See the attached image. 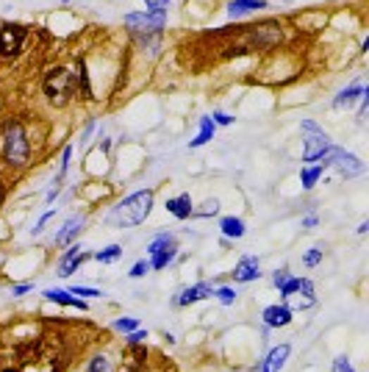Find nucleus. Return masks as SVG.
Instances as JSON below:
<instances>
[{
  "label": "nucleus",
  "instance_id": "nucleus-1",
  "mask_svg": "<svg viewBox=\"0 0 369 372\" xmlns=\"http://www.w3.org/2000/svg\"><path fill=\"white\" fill-rule=\"evenodd\" d=\"M150 209H153V192L150 189H142V192L128 194L125 200H120L111 209L108 223L117 225V228H131V225H139L142 220H147Z\"/></svg>",
  "mask_w": 369,
  "mask_h": 372
},
{
  "label": "nucleus",
  "instance_id": "nucleus-2",
  "mask_svg": "<svg viewBox=\"0 0 369 372\" xmlns=\"http://www.w3.org/2000/svg\"><path fill=\"white\" fill-rule=\"evenodd\" d=\"M164 20H167V11L158 0H147V8L144 11H134L125 17V25L131 28V34L139 39H147V37H156L161 28H164Z\"/></svg>",
  "mask_w": 369,
  "mask_h": 372
},
{
  "label": "nucleus",
  "instance_id": "nucleus-3",
  "mask_svg": "<svg viewBox=\"0 0 369 372\" xmlns=\"http://www.w3.org/2000/svg\"><path fill=\"white\" fill-rule=\"evenodd\" d=\"M28 156H31V144L25 140L23 125H20L17 120H8V123L3 125V159H6V164H11V167H25Z\"/></svg>",
  "mask_w": 369,
  "mask_h": 372
},
{
  "label": "nucleus",
  "instance_id": "nucleus-4",
  "mask_svg": "<svg viewBox=\"0 0 369 372\" xmlns=\"http://www.w3.org/2000/svg\"><path fill=\"white\" fill-rule=\"evenodd\" d=\"M73 92H75V81L64 67H56L45 75V94L56 106H64L73 97Z\"/></svg>",
  "mask_w": 369,
  "mask_h": 372
},
{
  "label": "nucleus",
  "instance_id": "nucleus-5",
  "mask_svg": "<svg viewBox=\"0 0 369 372\" xmlns=\"http://www.w3.org/2000/svg\"><path fill=\"white\" fill-rule=\"evenodd\" d=\"M303 134H306L303 159H306V161H317L325 150L330 147L327 134H325V131H320V125H317V123H311V120H303Z\"/></svg>",
  "mask_w": 369,
  "mask_h": 372
},
{
  "label": "nucleus",
  "instance_id": "nucleus-6",
  "mask_svg": "<svg viewBox=\"0 0 369 372\" xmlns=\"http://www.w3.org/2000/svg\"><path fill=\"white\" fill-rule=\"evenodd\" d=\"M175 239L170 236V233H161V236H156L153 242H150V247H147V253H150V267L153 270H164L173 259H175Z\"/></svg>",
  "mask_w": 369,
  "mask_h": 372
},
{
  "label": "nucleus",
  "instance_id": "nucleus-7",
  "mask_svg": "<svg viewBox=\"0 0 369 372\" xmlns=\"http://www.w3.org/2000/svg\"><path fill=\"white\" fill-rule=\"evenodd\" d=\"M25 42V25H14V23H6L0 28V56L11 58L20 53V47Z\"/></svg>",
  "mask_w": 369,
  "mask_h": 372
},
{
  "label": "nucleus",
  "instance_id": "nucleus-8",
  "mask_svg": "<svg viewBox=\"0 0 369 372\" xmlns=\"http://www.w3.org/2000/svg\"><path fill=\"white\" fill-rule=\"evenodd\" d=\"M330 164L344 175V178H356V175H364V164H361V159H356L353 153H344V150H333V159H330Z\"/></svg>",
  "mask_w": 369,
  "mask_h": 372
},
{
  "label": "nucleus",
  "instance_id": "nucleus-9",
  "mask_svg": "<svg viewBox=\"0 0 369 372\" xmlns=\"http://www.w3.org/2000/svg\"><path fill=\"white\" fill-rule=\"evenodd\" d=\"M92 253H87V250H81V247H70L67 253H64V259H61V264H58V273L67 278V275H73L87 259H89Z\"/></svg>",
  "mask_w": 369,
  "mask_h": 372
},
{
  "label": "nucleus",
  "instance_id": "nucleus-10",
  "mask_svg": "<svg viewBox=\"0 0 369 372\" xmlns=\"http://www.w3.org/2000/svg\"><path fill=\"white\" fill-rule=\"evenodd\" d=\"M206 297H214V289L208 283H197V286H189L178 294L175 306H189V303H197V300H206Z\"/></svg>",
  "mask_w": 369,
  "mask_h": 372
},
{
  "label": "nucleus",
  "instance_id": "nucleus-11",
  "mask_svg": "<svg viewBox=\"0 0 369 372\" xmlns=\"http://www.w3.org/2000/svg\"><path fill=\"white\" fill-rule=\"evenodd\" d=\"M264 323L267 328H283L292 323V309L289 306H270L264 309Z\"/></svg>",
  "mask_w": 369,
  "mask_h": 372
},
{
  "label": "nucleus",
  "instance_id": "nucleus-12",
  "mask_svg": "<svg viewBox=\"0 0 369 372\" xmlns=\"http://www.w3.org/2000/svg\"><path fill=\"white\" fill-rule=\"evenodd\" d=\"M45 300H50V303H58V306L78 309V311H87V303H84V300H78V297H73V294H70V292H64V289H47Z\"/></svg>",
  "mask_w": 369,
  "mask_h": 372
},
{
  "label": "nucleus",
  "instance_id": "nucleus-13",
  "mask_svg": "<svg viewBox=\"0 0 369 372\" xmlns=\"http://www.w3.org/2000/svg\"><path fill=\"white\" fill-rule=\"evenodd\" d=\"M233 278L239 280V283H247V280L258 278V259H253V256L242 259V261L236 264V270H233Z\"/></svg>",
  "mask_w": 369,
  "mask_h": 372
},
{
  "label": "nucleus",
  "instance_id": "nucleus-14",
  "mask_svg": "<svg viewBox=\"0 0 369 372\" xmlns=\"http://www.w3.org/2000/svg\"><path fill=\"white\" fill-rule=\"evenodd\" d=\"M167 211L178 220H189L192 217V197L189 194H178V197H170L167 200Z\"/></svg>",
  "mask_w": 369,
  "mask_h": 372
},
{
  "label": "nucleus",
  "instance_id": "nucleus-15",
  "mask_svg": "<svg viewBox=\"0 0 369 372\" xmlns=\"http://www.w3.org/2000/svg\"><path fill=\"white\" fill-rule=\"evenodd\" d=\"M289 345H280V347H273L270 350V356H267V361H264V367H261V372H280V367H283V361L289 359Z\"/></svg>",
  "mask_w": 369,
  "mask_h": 372
},
{
  "label": "nucleus",
  "instance_id": "nucleus-16",
  "mask_svg": "<svg viewBox=\"0 0 369 372\" xmlns=\"http://www.w3.org/2000/svg\"><path fill=\"white\" fill-rule=\"evenodd\" d=\"M364 94L367 92H364V87H361V84H350L347 89H342V92L336 94L333 106H336V108H347V106H353L358 97H364Z\"/></svg>",
  "mask_w": 369,
  "mask_h": 372
},
{
  "label": "nucleus",
  "instance_id": "nucleus-17",
  "mask_svg": "<svg viewBox=\"0 0 369 372\" xmlns=\"http://www.w3.org/2000/svg\"><path fill=\"white\" fill-rule=\"evenodd\" d=\"M264 6H267L264 0H231L228 3V14L231 17H244V14H250L256 8H264Z\"/></svg>",
  "mask_w": 369,
  "mask_h": 372
},
{
  "label": "nucleus",
  "instance_id": "nucleus-18",
  "mask_svg": "<svg viewBox=\"0 0 369 372\" xmlns=\"http://www.w3.org/2000/svg\"><path fill=\"white\" fill-rule=\"evenodd\" d=\"M81 228H84V217H73V220H70V223H67L61 231L56 233V242H58V244H70V242L78 236V231H81Z\"/></svg>",
  "mask_w": 369,
  "mask_h": 372
},
{
  "label": "nucleus",
  "instance_id": "nucleus-19",
  "mask_svg": "<svg viewBox=\"0 0 369 372\" xmlns=\"http://www.w3.org/2000/svg\"><path fill=\"white\" fill-rule=\"evenodd\" d=\"M214 128H217V125H214V120H211V117H203V120H200V134L189 142V144H192V147H200V144H206V142L214 137Z\"/></svg>",
  "mask_w": 369,
  "mask_h": 372
},
{
  "label": "nucleus",
  "instance_id": "nucleus-20",
  "mask_svg": "<svg viewBox=\"0 0 369 372\" xmlns=\"http://www.w3.org/2000/svg\"><path fill=\"white\" fill-rule=\"evenodd\" d=\"M220 231L225 233V236H231V239H239V236H244V223L236 220V217H225L220 223Z\"/></svg>",
  "mask_w": 369,
  "mask_h": 372
},
{
  "label": "nucleus",
  "instance_id": "nucleus-21",
  "mask_svg": "<svg viewBox=\"0 0 369 372\" xmlns=\"http://www.w3.org/2000/svg\"><path fill=\"white\" fill-rule=\"evenodd\" d=\"M325 173L323 164H317V167H308V170H300V181H303V186L306 189H311V186L320 181V175Z\"/></svg>",
  "mask_w": 369,
  "mask_h": 372
},
{
  "label": "nucleus",
  "instance_id": "nucleus-22",
  "mask_svg": "<svg viewBox=\"0 0 369 372\" xmlns=\"http://www.w3.org/2000/svg\"><path fill=\"white\" fill-rule=\"evenodd\" d=\"M120 244H108V247H103L100 253H94V259L100 261V264H111V261H117L120 259Z\"/></svg>",
  "mask_w": 369,
  "mask_h": 372
},
{
  "label": "nucleus",
  "instance_id": "nucleus-23",
  "mask_svg": "<svg viewBox=\"0 0 369 372\" xmlns=\"http://www.w3.org/2000/svg\"><path fill=\"white\" fill-rule=\"evenodd\" d=\"M220 211V203L217 200H206L200 209H192V217H214Z\"/></svg>",
  "mask_w": 369,
  "mask_h": 372
},
{
  "label": "nucleus",
  "instance_id": "nucleus-24",
  "mask_svg": "<svg viewBox=\"0 0 369 372\" xmlns=\"http://www.w3.org/2000/svg\"><path fill=\"white\" fill-rule=\"evenodd\" d=\"M320 261H323V250H320V247H311V250L303 256V264H306V267H317Z\"/></svg>",
  "mask_w": 369,
  "mask_h": 372
},
{
  "label": "nucleus",
  "instance_id": "nucleus-25",
  "mask_svg": "<svg viewBox=\"0 0 369 372\" xmlns=\"http://www.w3.org/2000/svg\"><path fill=\"white\" fill-rule=\"evenodd\" d=\"M114 328L123 330V333H131V330H137L139 328V320H134V317H123V320L114 323Z\"/></svg>",
  "mask_w": 369,
  "mask_h": 372
},
{
  "label": "nucleus",
  "instance_id": "nucleus-26",
  "mask_svg": "<svg viewBox=\"0 0 369 372\" xmlns=\"http://www.w3.org/2000/svg\"><path fill=\"white\" fill-rule=\"evenodd\" d=\"M297 289H300V278H289L283 286H280V294H283V297H292Z\"/></svg>",
  "mask_w": 369,
  "mask_h": 372
},
{
  "label": "nucleus",
  "instance_id": "nucleus-27",
  "mask_svg": "<svg viewBox=\"0 0 369 372\" xmlns=\"http://www.w3.org/2000/svg\"><path fill=\"white\" fill-rule=\"evenodd\" d=\"M214 294L220 297V303H223V306H231L233 300H236V292H233V289H217Z\"/></svg>",
  "mask_w": 369,
  "mask_h": 372
},
{
  "label": "nucleus",
  "instance_id": "nucleus-28",
  "mask_svg": "<svg viewBox=\"0 0 369 372\" xmlns=\"http://www.w3.org/2000/svg\"><path fill=\"white\" fill-rule=\"evenodd\" d=\"M70 294H78V297H97L100 292H97V289H89V286H73Z\"/></svg>",
  "mask_w": 369,
  "mask_h": 372
},
{
  "label": "nucleus",
  "instance_id": "nucleus-29",
  "mask_svg": "<svg viewBox=\"0 0 369 372\" xmlns=\"http://www.w3.org/2000/svg\"><path fill=\"white\" fill-rule=\"evenodd\" d=\"M89 372H111V364L97 356V359H92V364H89Z\"/></svg>",
  "mask_w": 369,
  "mask_h": 372
},
{
  "label": "nucleus",
  "instance_id": "nucleus-30",
  "mask_svg": "<svg viewBox=\"0 0 369 372\" xmlns=\"http://www.w3.org/2000/svg\"><path fill=\"white\" fill-rule=\"evenodd\" d=\"M147 270H150V261H137V264L131 267V278H142Z\"/></svg>",
  "mask_w": 369,
  "mask_h": 372
},
{
  "label": "nucleus",
  "instance_id": "nucleus-31",
  "mask_svg": "<svg viewBox=\"0 0 369 372\" xmlns=\"http://www.w3.org/2000/svg\"><path fill=\"white\" fill-rule=\"evenodd\" d=\"M333 372H356V370L350 367V361H347L344 356H339V359L333 361Z\"/></svg>",
  "mask_w": 369,
  "mask_h": 372
},
{
  "label": "nucleus",
  "instance_id": "nucleus-32",
  "mask_svg": "<svg viewBox=\"0 0 369 372\" xmlns=\"http://www.w3.org/2000/svg\"><path fill=\"white\" fill-rule=\"evenodd\" d=\"M214 125H231L233 123V117H228V114H223V111H214Z\"/></svg>",
  "mask_w": 369,
  "mask_h": 372
},
{
  "label": "nucleus",
  "instance_id": "nucleus-33",
  "mask_svg": "<svg viewBox=\"0 0 369 372\" xmlns=\"http://www.w3.org/2000/svg\"><path fill=\"white\" fill-rule=\"evenodd\" d=\"M286 280H289V270H277L275 275H273V283H275L277 289H280V286H283Z\"/></svg>",
  "mask_w": 369,
  "mask_h": 372
},
{
  "label": "nucleus",
  "instance_id": "nucleus-34",
  "mask_svg": "<svg viewBox=\"0 0 369 372\" xmlns=\"http://www.w3.org/2000/svg\"><path fill=\"white\" fill-rule=\"evenodd\" d=\"M144 336H147L144 330H131V336H128V345H139Z\"/></svg>",
  "mask_w": 369,
  "mask_h": 372
},
{
  "label": "nucleus",
  "instance_id": "nucleus-35",
  "mask_svg": "<svg viewBox=\"0 0 369 372\" xmlns=\"http://www.w3.org/2000/svg\"><path fill=\"white\" fill-rule=\"evenodd\" d=\"M25 292H31V286L28 283H20V286H14V294L20 297V294H25Z\"/></svg>",
  "mask_w": 369,
  "mask_h": 372
},
{
  "label": "nucleus",
  "instance_id": "nucleus-36",
  "mask_svg": "<svg viewBox=\"0 0 369 372\" xmlns=\"http://www.w3.org/2000/svg\"><path fill=\"white\" fill-rule=\"evenodd\" d=\"M303 225H306V228H314V225H317V217H314V214H311V217H306V220H303Z\"/></svg>",
  "mask_w": 369,
  "mask_h": 372
},
{
  "label": "nucleus",
  "instance_id": "nucleus-37",
  "mask_svg": "<svg viewBox=\"0 0 369 372\" xmlns=\"http://www.w3.org/2000/svg\"><path fill=\"white\" fill-rule=\"evenodd\" d=\"M3 194H6V189H3V184H0V203H3Z\"/></svg>",
  "mask_w": 369,
  "mask_h": 372
},
{
  "label": "nucleus",
  "instance_id": "nucleus-38",
  "mask_svg": "<svg viewBox=\"0 0 369 372\" xmlns=\"http://www.w3.org/2000/svg\"><path fill=\"white\" fill-rule=\"evenodd\" d=\"M158 3H161V6H167V3H170V0H158Z\"/></svg>",
  "mask_w": 369,
  "mask_h": 372
},
{
  "label": "nucleus",
  "instance_id": "nucleus-39",
  "mask_svg": "<svg viewBox=\"0 0 369 372\" xmlns=\"http://www.w3.org/2000/svg\"><path fill=\"white\" fill-rule=\"evenodd\" d=\"M3 372H20V370H14V367H11V370H3Z\"/></svg>",
  "mask_w": 369,
  "mask_h": 372
}]
</instances>
